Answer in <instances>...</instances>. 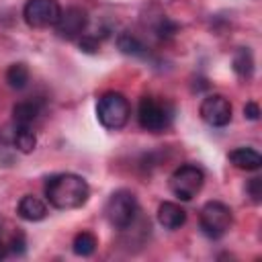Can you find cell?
Instances as JSON below:
<instances>
[{"instance_id":"obj_1","label":"cell","mask_w":262,"mask_h":262,"mask_svg":"<svg viewBox=\"0 0 262 262\" xmlns=\"http://www.w3.org/2000/svg\"><path fill=\"white\" fill-rule=\"evenodd\" d=\"M43 192L51 207L68 211V209H78V207L86 205V201L90 196V186L78 174L59 172V174H51L45 180Z\"/></svg>"},{"instance_id":"obj_2","label":"cell","mask_w":262,"mask_h":262,"mask_svg":"<svg viewBox=\"0 0 262 262\" xmlns=\"http://www.w3.org/2000/svg\"><path fill=\"white\" fill-rule=\"evenodd\" d=\"M174 121V106L158 96H141L137 104V123L143 131L149 133H162L166 131Z\"/></svg>"},{"instance_id":"obj_3","label":"cell","mask_w":262,"mask_h":262,"mask_svg":"<svg viewBox=\"0 0 262 262\" xmlns=\"http://www.w3.org/2000/svg\"><path fill=\"white\" fill-rule=\"evenodd\" d=\"M131 117V104L125 98V94L108 90L102 92L96 100V119L98 123L108 131H119L127 125Z\"/></svg>"},{"instance_id":"obj_4","label":"cell","mask_w":262,"mask_h":262,"mask_svg":"<svg viewBox=\"0 0 262 262\" xmlns=\"http://www.w3.org/2000/svg\"><path fill=\"white\" fill-rule=\"evenodd\" d=\"M137 213H139V205H137V196L131 192V190H115L106 205H104V217L106 221L115 227V229H129L135 219H137Z\"/></svg>"},{"instance_id":"obj_5","label":"cell","mask_w":262,"mask_h":262,"mask_svg":"<svg viewBox=\"0 0 262 262\" xmlns=\"http://www.w3.org/2000/svg\"><path fill=\"white\" fill-rule=\"evenodd\" d=\"M199 225L201 231L211 237V239H219L223 237L231 225H233V213L231 209L221 203V201H207L199 213Z\"/></svg>"},{"instance_id":"obj_6","label":"cell","mask_w":262,"mask_h":262,"mask_svg":"<svg viewBox=\"0 0 262 262\" xmlns=\"http://www.w3.org/2000/svg\"><path fill=\"white\" fill-rule=\"evenodd\" d=\"M205 184V172L196 164H180L170 174V190L180 201H192Z\"/></svg>"},{"instance_id":"obj_7","label":"cell","mask_w":262,"mask_h":262,"mask_svg":"<svg viewBox=\"0 0 262 262\" xmlns=\"http://www.w3.org/2000/svg\"><path fill=\"white\" fill-rule=\"evenodd\" d=\"M61 16V6L57 0H27L23 6V18L33 29L55 27Z\"/></svg>"},{"instance_id":"obj_8","label":"cell","mask_w":262,"mask_h":262,"mask_svg":"<svg viewBox=\"0 0 262 262\" xmlns=\"http://www.w3.org/2000/svg\"><path fill=\"white\" fill-rule=\"evenodd\" d=\"M201 119L211 127H225L231 121V102L223 94H209L199 106Z\"/></svg>"},{"instance_id":"obj_9","label":"cell","mask_w":262,"mask_h":262,"mask_svg":"<svg viewBox=\"0 0 262 262\" xmlns=\"http://www.w3.org/2000/svg\"><path fill=\"white\" fill-rule=\"evenodd\" d=\"M86 25H88V12L82 6H70V8L61 10L55 31H57L59 39L72 41V39H78L80 35H84Z\"/></svg>"},{"instance_id":"obj_10","label":"cell","mask_w":262,"mask_h":262,"mask_svg":"<svg viewBox=\"0 0 262 262\" xmlns=\"http://www.w3.org/2000/svg\"><path fill=\"white\" fill-rule=\"evenodd\" d=\"M16 215L25 221H31V223L41 221L47 217V205L43 199H39L35 194H25L16 205Z\"/></svg>"},{"instance_id":"obj_11","label":"cell","mask_w":262,"mask_h":262,"mask_svg":"<svg viewBox=\"0 0 262 262\" xmlns=\"http://www.w3.org/2000/svg\"><path fill=\"white\" fill-rule=\"evenodd\" d=\"M158 223L166 229H178L186 223V211L172 201H164L158 207Z\"/></svg>"},{"instance_id":"obj_12","label":"cell","mask_w":262,"mask_h":262,"mask_svg":"<svg viewBox=\"0 0 262 262\" xmlns=\"http://www.w3.org/2000/svg\"><path fill=\"white\" fill-rule=\"evenodd\" d=\"M229 162L239 168V170H246V172H252V170H258L262 166V156L252 149V147H235L229 151Z\"/></svg>"},{"instance_id":"obj_13","label":"cell","mask_w":262,"mask_h":262,"mask_svg":"<svg viewBox=\"0 0 262 262\" xmlns=\"http://www.w3.org/2000/svg\"><path fill=\"white\" fill-rule=\"evenodd\" d=\"M41 113V104L37 100H20L12 106V125L31 127Z\"/></svg>"},{"instance_id":"obj_14","label":"cell","mask_w":262,"mask_h":262,"mask_svg":"<svg viewBox=\"0 0 262 262\" xmlns=\"http://www.w3.org/2000/svg\"><path fill=\"white\" fill-rule=\"evenodd\" d=\"M12 147L20 154H31L35 147H37V135L31 127H25V125H12Z\"/></svg>"},{"instance_id":"obj_15","label":"cell","mask_w":262,"mask_h":262,"mask_svg":"<svg viewBox=\"0 0 262 262\" xmlns=\"http://www.w3.org/2000/svg\"><path fill=\"white\" fill-rule=\"evenodd\" d=\"M117 47H119L121 53L131 55V57H147V55H149V51H147V47L143 45V41L137 39L135 35L127 33V31L117 37Z\"/></svg>"},{"instance_id":"obj_16","label":"cell","mask_w":262,"mask_h":262,"mask_svg":"<svg viewBox=\"0 0 262 262\" xmlns=\"http://www.w3.org/2000/svg\"><path fill=\"white\" fill-rule=\"evenodd\" d=\"M231 68H233V72H235L239 78H250V76L254 74V57H252V51H250L248 47H239V49L233 53Z\"/></svg>"},{"instance_id":"obj_17","label":"cell","mask_w":262,"mask_h":262,"mask_svg":"<svg viewBox=\"0 0 262 262\" xmlns=\"http://www.w3.org/2000/svg\"><path fill=\"white\" fill-rule=\"evenodd\" d=\"M96 246H98V239H96L94 233H90V231H80V233L74 237L72 250H74L76 256L86 258V256H92V254H94Z\"/></svg>"},{"instance_id":"obj_18","label":"cell","mask_w":262,"mask_h":262,"mask_svg":"<svg viewBox=\"0 0 262 262\" xmlns=\"http://www.w3.org/2000/svg\"><path fill=\"white\" fill-rule=\"evenodd\" d=\"M29 78H31V74H29V68L25 63H12L6 70V82L14 90H23L29 84Z\"/></svg>"},{"instance_id":"obj_19","label":"cell","mask_w":262,"mask_h":262,"mask_svg":"<svg viewBox=\"0 0 262 262\" xmlns=\"http://www.w3.org/2000/svg\"><path fill=\"white\" fill-rule=\"evenodd\" d=\"M246 192H248V196L252 199V203H262V178L260 176H254V178H250L248 180V184H246Z\"/></svg>"},{"instance_id":"obj_20","label":"cell","mask_w":262,"mask_h":262,"mask_svg":"<svg viewBox=\"0 0 262 262\" xmlns=\"http://www.w3.org/2000/svg\"><path fill=\"white\" fill-rule=\"evenodd\" d=\"M176 31H178V25H176V23H172L170 18H166V16H164V18L158 23V27H156V33H158L162 39L172 37Z\"/></svg>"},{"instance_id":"obj_21","label":"cell","mask_w":262,"mask_h":262,"mask_svg":"<svg viewBox=\"0 0 262 262\" xmlns=\"http://www.w3.org/2000/svg\"><path fill=\"white\" fill-rule=\"evenodd\" d=\"M98 37L96 35H80V49L86 53H96L98 51Z\"/></svg>"},{"instance_id":"obj_22","label":"cell","mask_w":262,"mask_h":262,"mask_svg":"<svg viewBox=\"0 0 262 262\" xmlns=\"http://www.w3.org/2000/svg\"><path fill=\"white\" fill-rule=\"evenodd\" d=\"M244 117L250 119V121H258V119H260V106H258V102H254V100L246 102V106H244Z\"/></svg>"},{"instance_id":"obj_23","label":"cell","mask_w":262,"mask_h":262,"mask_svg":"<svg viewBox=\"0 0 262 262\" xmlns=\"http://www.w3.org/2000/svg\"><path fill=\"white\" fill-rule=\"evenodd\" d=\"M6 254H8V248H6V244H4V239L0 237V260H2V258H4Z\"/></svg>"}]
</instances>
